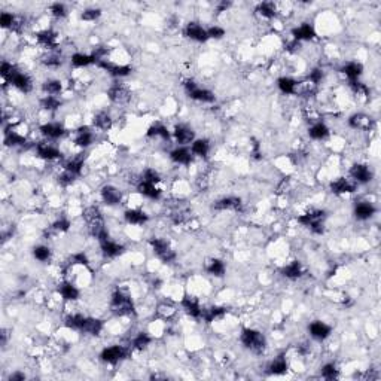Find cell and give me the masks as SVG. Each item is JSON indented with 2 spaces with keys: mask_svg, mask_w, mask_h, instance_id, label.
I'll return each mask as SVG.
<instances>
[{
  "mask_svg": "<svg viewBox=\"0 0 381 381\" xmlns=\"http://www.w3.org/2000/svg\"><path fill=\"white\" fill-rule=\"evenodd\" d=\"M240 341L247 350H250L252 353H256V354H261L266 347V340H265L264 334L256 329H250V328L243 329V332L240 335Z\"/></svg>",
  "mask_w": 381,
  "mask_h": 381,
  "instance_id": "cell-1",
  "label": "cell"
},
{
  "mask_svg": "<svg viewBox=\"0 0 381 381\" xmlns=\"http://www.w3.org/2000/svg\"><path fill=\"white\" fill-rule=\"evenodd\" d=\"M111 308L118 316L131 314L134 311V305H133V299H131L130 293L122 289H118L117 292H114L112 299H111Z\"/></svg>",
  "mask_w": 381,
  "mask_h": 381,
  "instance_id": "cell-2",
  "label": "cell"
},
{
  "mask_svg": "<svg viewBox=\"0 0 381 381\" xmlns=\"http://www.w3.org/2000/svg\"><path fill=\"white\" fill-rule=\"evenodd\" d=\"M323 221H324V211L323 210H311L308 213H304L298 216V222L307 228H310L314 234L323 233Z\"/></svg>",
  "mask_w": 381,
  "mask_h": 381,
  "instance_id": "cell-3",
  "label": "cell"
},
{
  "mask_svg": "<svg viewBox=\"0 0 381 381\" xmlns=\"http://www.w3.org/2000/svg\"><path fill=\"white\" fill-rule=\"evenodd\" d=\"M149 244L153 250V253L162 261V262H173L176 259V252L170 246V243L164 238H150Z\"/></svg>",
  "mask_w": 381,
  "mask_h": 381,
  "instance_id": "cell-4",
  "label": "cell"
},
{
  "mask_svg": "<svg viewBox=\"0 0 381 381\" xmlns=\"http://www.w3.org/2000/svg\"><path fill=\"white\" fill-rule=\"evenodd\" d=\"M128 354V350L122 346H111V347H106L101 354H100V359L106 363H111V365H115L118 362H121L122 359H125Z\"/></svg>",
  "mask_w": 381,
  "mask_h": 381,
  "instance_id": "cell-5",
  "label": "cell"
},
{
  "mask_svg": "<svg viewBox=\"0 0 381 381\" xmlns=\"http://www.w3.org/2000/svg\"><path fill=\"white\" fill-rule=\"evenodd\" d=\"M6 82L11 84L12 87H15L18 91L26 92V94L33 89V82H31L30 76L26 75V73H23V72H20L18 69H15V70L12 72V75L6 79Z\"/></svg>",
  "mask_w": 381,
  "mask_h": 381,
  "instance_id": "cell-6",
  "label": "cell"
},
{
  "mask_svg": "<svg viewBox=\"0 0 381 381\" xmlns=\"http://www.w3.org/2000/svg\"><path fill=\"white\" fill-rule=\"evenodd\" d=\"M308 332L310 335L314 338V340H319V341H323L326 340L331 332H332V328L329 324H326L324 322H320V320H316V322H311L310 326H308Z\"/></svg>",
  "mask_w": 381,
  "mask_h": 381,
  "instance_id": "cell-7",
  "label": "cell"
},
{
  "mask_svg": "<svg viewBox=\"0 0 381 381\" xmlns=\"http://www.w3.org/2000/svg\"><path fill=\"white\" fill-rule=\"evenodd\" d=\"M100 195L107 205H118L122 201V192L114 185H104L100 191Z\"/></svg>",
  "mask_w": 381,
  "mask_h": 381,
  "instance_id": "cell-8",
  "label": "cell"
},
{
  "mask_svg": "<svg viewBox=\"0 0 381 381\" xmlns=\"http://www.w3.org/2000/svg\"><path fill=\"white\" fill-rule=\"evenodd\" d=\"M372 172L368 166L365 164H354L350 169V177L353 179L354 183H368L372 180Z\"/></svg>",
  "mask_w": 381,
  "mask_h": 381,
  "instance_id": "cell-9",
  "label": "cell"
},
{
  "mask_svg": "<svg viewBox=\"0 0 381 381\" xmlns=\"http://www.w3.org/2000/svg\"><path fill=\"white\" fill-rule=\"evenodd\" d=\"M36 152H37V156L45 159V161H54V159L61 158V152L56 146H52L51 143H46V142L37 143L36 145Z\"/></svg>",
  "mask_w": 381,
  "mask_h": 381,
  "instance_id": "cell-10",
  "label": "cell"
},
{
  "mask_svg": "<svg viewBox=\"0 0 381 381\" xmlns=\"http://www.w3.org/2000/svg\"><path fill=\"white\" fill-rule=\"evenodd\" d=\"M39 131L46 139H51V140H57V139H60L66 134V130L60 122H46V124L39 127Z\"/></svg>",
  "mask_w": 381,
  "mask_h": 381,
  "instance_id": "cell-11",
  "label": "cell"
},
{
  "mask_svg": "<svg viewBox=\"0 0 381 381\" xmlns=\"http://www.w3.org/2000/svg\"><path fill=\"white\" fill-rule=\"evenodd\" d=\"M107 95H109V98H111L117 104H124V103H127L130 100V91L122 84H117V85L109 88Z\"/></svg>",
  "mask_w": 381,
  "mask_h": 381,
  "instance_id": "cell-12",
  "label": "cell"
},
{
  "mask_svg": "<svg viewBox=\"0 0 381 381\" xmlns=\"http://www.w3.org/2000/svg\"><path fill=\"white\" fill-rule=\"evenodd\" d=\"M98 67L104 69L106 72H109L112 76L115 78H124V76H128L131 73V67L130 66H119V64H114L111 61L107 60H101L97 63Z\"/></svg>",
  "mask_w": 381,
  "mask_h": 381,
  "instance_id": "cell-13",
  "label": "cell"
},
{
  "mask_svg": "<svg viewBox=\"0 0 381 381\" xmlns=\"http://www.w3.org/2000/svg\"><path fill=\"white\" fill-rule=\"evenodd\" d=\"M185 36L195 42H205L208 39V33L204 27L197 23H189L185 29Z\"/></svg>",
  "mask_w": 381,
  "mask_h": 381,
  "instance_id": "cell-14",
  "label": "cell"
},
{
  "mask_svg": "<svg viewBox=\"0 0 381 381\" xmlns=\"http://www.w3.org/2000/svg\"><path fill=\"white\" fill-rule=\"evenodd\" d=\"M173 134H175L176 142L182 146L189 145L195 140V134H194L192 128H189L188 125H176Z\"/></svg>",
  "mask_w": 381,
  "mask_h": 381,
  "instance_id": "cell-15",
  "label": "cell"
},
{
  "mask_svg": "<svg viewBox=\"0 0 381 381\" xmlns=\"http://www.w3.org/2000/svg\"><path fill=\"white\" fill-rule=\"evenodd\" d=\"M100 247H101V252H103V255L106 258H117L124 250L122 244H119V243H117V241H114L111 238H107L104 241H100Z\"/></svg>",
  "mask_w": 381,
  "mask_h": 381,
  "instance_id": "cell-16",
  "label": "cell"
},
{
  "mask_svg": "<svg viewBox=\"0 0 381 381\" xmlns=\"http://www.w3.org/2000/svg\"><path fill=\"white\" fill-rule=\"evenodd\" d=\"M375 211H377V208L371 203H368V201H359L354 205V216H356V219H359V221L369 219V217H372L375 214Z\"/></svg>",
  "mask_w": 381,
  "mask_h": 381,
  "instance_id": "cell-17",
  "label": "cell"
},
{
  "mask_svg": "<svg viewBox=\"0 0 381 381\" xmlns=\"http://www.w3.org/2000/svg\"><path fill=\"white\" fill-rule=\"evenodd\" d=\"M331 189L334 194H352L356 191V183L346 177H338L331 183Z\"/></svg>",
  "mask_w": 381,
  "mask_h": 381,
  "instance_id": "cell-18",
  "label": "cell"
},
{
  "mask_svg": "<svg viewBox=\"0 0 381 381\" xmlns=\"http://www.w3.org/2000/svg\"><path fill=\"white\" fill-rule=\"evenodd\" d=\"M349 125L354 130H360V131H368L372 127V119L363 114H356L353 117H350L349 119Z\"/></svg>",
  "mask_w": 381,
  "mask_h": 381,
  "instance_id": "cell-19",
  "label": "cell"
},
{
  "mask_svg": "<svg viewBox=\"0 0 381 381\" xmlns=\"http://www.w3.org/2000/svg\"><path fill=\"white\" fill-rule=\"evenodd\" d=\"M170 158L173 162H176V164H180V166H188L191 164L192 161V152L186 147H176L175 150H172L170 153Z\"/></svg>",
  "mask_w": 381,
  "mask_h": 381,
  "instance_id": "cell-20",
  "label": "cell"
},
{
  "mask_svg": "<svg viewBox=\"0 0 381 381\" xmlns=\"http://www.w3.org/2000/svg\"><path fill=\"white\" fill-rule=\"evenodd\" d=\"M292 34L295 37V42H301V40H311L316 36V31H314L313 26H310L308 23H304L299 27L293 29Z\"/></svg>",
  "mask_w": 381,
  "mask_h": 381,
  "instance_id": "cell-21",
  "label": "cell"
},
{
  "mask_svg": "<svg viewBox=\"0 0 381 381\" xmlns=\"http://www.w3.org/2000/svg\"><path fill=\"white\" fill-rule=\"evenodd\" d=\"M137 191L149 200H159L161 198V191L153 183H149V182H145V180L139 182Z\"/></svg>",
  "mask_w": 381,
  "mask_h": 381,
  "instance_id": "cell-22",
  "label": "cell"
},
{
  "mask_svg": "<svg viewBox=\"0 0 381 381\" xmlns=\"http://www.w3.org/2000/svg\"><path fill=\"white\" fill-rule=\"evenodd\" d=\"M182 307H183V310H185L189 316H192V317H195V319H201L203 308L200 307V304H198V301H197L195 298H192V296H185V298L182 299Z\"/></svg>",
  "mask_w": 381,
  "mask_h": 381,
  "instance_id": "cell-23",
  "label": "cell"
},
{
  "mask_svg": "<svg viewBox=\"0 0 381 381\" xmlns=\"http://www.w3.org/2000/svg\"><path fill=\"white\" fill-rule=\"evenodd\" d=\"M213 207L216 210H238L241 207V200L237 197H225L217 200Z\"/></svg>",
  "mask_w": 381,
  "mask_h": 381,
  "instance_id": "cell-24",
  "label": "cell"
},
{
  "mask_svg": "<svg viewBox=\"0 0 381 381\" xmlns=\"http://www.w3.org/2000/svg\"><path fill=\"white\" fill-rule=\"evenodd\" d=\"M308 136L313 139V140H324L326 137L329 136V128L326 124L317 121L314 122L310 128H308Z\"/></svg>",
  "mask_w": 381,
  "mask_h": 381,
  "instance_id": "cell-25",
  "label": "cell"
},
{
  "mask_svg": "<svg viewBox=\"0 0 381 381\" xmlns=\"http://www.w3.org/2000/svg\"><path fill=\"white\" fill-rule=\"evenodd\" d=\"M94 142V134L88 127H81L76 131V137H75V143L81 147H88L89 145H92Z\"/></svg>",
  "mask_w": 381,
  "mask_h": 381,
  "instance_id": "cell-26",
  "label": "cell"
},
{
  "mask_svg": "<svg viewBox=\"0 0 381 381\" xmlns=\"http://www.w3.org/2000/svg\"><path fill=\"white\" fill-rule=\"evenodd\" d=\"M103 329V322L94 317H85L84 326H82V331L84 334H89V335H98Z\"/></svg>",
  "mask_w": 381,
  "mask_h": 381,
  "instance_id": "cell-27",
  "label": "cell"
},
{
  "mask_svg": "<svg viewBox=\"0 0 381 381\" xmlns=\"http://www.w3.org/2000/svg\"><path fill=\"white\" fill-rule=\"evenodd\" d=\"M288 368L289 366H288L286 357L285 356H279V357H276L273 362L268 365V374H271V375H283V374L288 372Z\"/></svg>",
  "mask_w": 381,
  "mask_h": 381,
  "instance_id": "cell-28",
  "label": "cell"
},
{
  "mask_svg": "<svg viewBox=\"0 0 381 381\" xmlns=\"http://www.w3.org/2000/svg\"><path fill=\"white\" fill-rule=\"evenodd\" d=\"M188 95L192 98V100H197V101H201V103H213L216 100L214 94L210 91V89H205V88H194L191 92H188Z\"/></svg>",
  "mask_w": 381,
  "mask_h": 381,
  "instance_id": "cell-29",
  "label": "cell"
},
{
  "mask_svg": "<svg viewBox=\"0 0 381 381\" xmlns=\"http://www.w3.org/2000/svg\"><path fill=\"white\" fill-rule=\"evenodd\" d=\"M124 217H125V221L131 225H143V224L147 222V214L142 210H134V208L127 210Z\"/></svg>",
  "mask_w": 381,
  "mask_h": 381,
  "instance_id": "cell-30",
  "label": "cell"
},
{
  "mask_svg": "<svg viewBox=\"0 0 381 381\" xmlns=\"http://www.w3.org/2000/svg\"><path fill=\"white\" fill-rule=\"evenodd\" d=\"M59 292L63 296V299H66V301H76L79 298V289L69 282L61 283L59 286Z\"/></svg>",
  "mask_w": 381,
  "mask_h": 381,
  "instance_id": "cell-31",
  "label": "cell"
},
{
  "mask_svg": "<svg viewBox=\"0 0 381 381\" xmlns=\"http://www.w3.org/2000/svg\"><path fill=\"white\" fill-rule=\"evenodd\" d=\"M256 12L259 17H262L265 20H273L277 15V8L273 2H262L258 5Z\"/></svg>",
  "mask_w": 381,
  "mask_h": 381,
  "instance_id": "cell-32",
  "label": "cell"
},
{
  "mask_svg": "<svg viewBox=\"0 0 381 381\" xmlns=\"http://www.w3.org/2000/svg\"><path fill=\"white\" fill-rule=\"evenodd\" d=\"M341 72H343V73L350 79V82H353V81H357V78L362 75L363 67H362V64H360V63H357V61H352V63H347L346 66H343Z\"/></svg>",
  "mask_w": 381,
  "mask_h": 381,
  "instance_id": "cell-33",
  "label": "cell"
},
{
  "mask_svg": "<svg viewBox=\"0 0 381 381\" xmlns=\"http://www.w3.org/2000/svg\"><path fill=\"white\" fill-rule=\"evenodd\" d=\"M57 33L52 30H43L40 33H37V42L40 45H43L45 48H54L57 45Z\"/></svg>",
  "mask_w": 381,
  "mask_h": 381,
  "instance_id": "cell-34",
  "label": "cell"
},
{
  "mask_svg": "<svg viewBox=\"0 0 381 381\" xmlns=\"http://www.w3.org/2000/svg\"><path fill=\"white\" fill-rule=\"evenodd\" d=\"M282 273H283L285 277H288L291 280H296L302 276V266L298 261H293L282 269Z\"/></svg>",
  "mask_w": 381,
  "mask_h": 381,
  "instance_id": "cell-35",
  "label": "cell"
},
{
  "mask_svg": "<svg viewBox=\"0 0 381 381\" xmlns=\"http://www.w3.org/2000/svg\"><path fill=\"white\" fill-rule=\"evenodd\" d=\"M207 273L210 276H214V277H224L225 276V264L221 261V259H211L208 264H207Z\"/></svg>",
  "mask_w": 381,
  "mask_h": 381,
  "instance_id": "cell-36",
  "label": "cell"
},
{
  "mask_svg": "<svg viewBox=\"0 0 381 381\" xmlns=\"http://www.w3.org/2000/svg\"><path fill=\"white\" fill-rule=\"evenodd\" d=\"M70 61H72V64H73L75 67H87V66H89V64L97 63L92 54H91V56H88V54H81V52L73 54L72 59H70Z\"/></svg>",
  "mask_w": 381,
  "mask_h": 381,
  "instance_id": "cell-37",
  "label": "cell"
},
{
  "mask_svg": "<svg viewBox=\"0 0 381 381\" xmlns=\"http://www.w3.org/2000/svg\"><path fill=\"white\" fill-rule=\"evenodd\" d=\"M92 124H94L95 128L103 130V131H107L109 128L112 127V118H111V115H109L107 112H98V114L94 117Z\"/></svg>",
  "mask_w": 381,
  "mask_h": 381,
  "instance_id": "cell-38",
  "label": "cell"
},
{
  "mask_svg": "<svg viewBox=\"0 0 381 381\" xmlns=\"http://www.w3.org/2000/svg\"><path fill=\"white\" fill-rule=\"evenodd\" d=\"M277 85H279V89L283 92V94H296V89H298V82L293 81L292 78H280L277 81Z\"/></svg>",
  "mask_w": 381,
  "mask_h": 381,
  "instance_id": "cell-39",
  "label": "cell"
},
{
  "mask_svg": "<svg viewBox=\"0 0 381 381\" xmlns=\"http://www.w3.org/2000/svg\"><path fill=\"white\" fill-rule=\"evenodd\" d=\"M210 150V143L205 139H195L191 146V152L197 156H205Z\"/></svg>",
  "mask_w": 381,
  "mask_h": 381,
  "instance_id": "cell-40",
  "label": "cell"
},
{
  "mask_svg": "<svg viewBox=\"0 0 381 381\" xmlns=\"http://www.w3.org/2000/svg\"><path fill=\"white\" fill-rule=\"evenodd\" d=\"M40 106L45 109V111L54 112V111H57V109L61 107V100L57 95H45L40 100Z\"/></svg>",
  "mask_w": 381,
  "mask_h": 381,
  "instance_id": "cell-41",
  "label": "cell"
},
{
  "mask_svg": "<svg viewBox=\"0 0 381 381\" xmlns=\"http://www.w3.org/2000/svg\"><path fill=\"white\" fill-rule=\"evenodd\" d=\"M84 322H85V317L82 314H78V313L69 314L66 317V326L70 329H73V331H82Z\"/></svg>",
  "mask_w": 381,
  "mask_h": 381,
  "instance_id": "cell-42",
  "label": "cell"
},
{
  "mask_svg": "<svg viewBox=\"0 0 381 381\" xmlns=\"http://www.w3.org/2000/svg\"><path fill=\"white\" fill-rule=\"evenodd\" d=\"M225 313H227V310H225L224 307H211V308L203 310L201 319L205 320L207 323H210V322H213V320L217 319V317H222Z\"/></svg>",
  "mask_w": 381,
  "mask_h": 381,
  "instance_id": "cell-43",
  "label": "cell"
},
{
  "mask_svg": "<svg viewBox=\"0 0 381 381\" xmlns=\"http://www.w3.org/2000/svg\"><path fill=\"white\" fill-rule=\"evenodd\" d=\"M42 89L46 95H59L63 89V85L60 81H56V79H49L46 82H43L42 85Z\"/></svg>",
  "mask_w": 381,
  "mask_h": 381,
  "instance_id": "cell-44",
  "label": "cell"
},
{
  "mask_svg": "<svg viewBox=\"0 0 381 381\" xmlns=\"http://www.w3.org/2000/svg\"><path fill=\"white\" fill-rule=\"evenodd\" d=\"M82 167H84V159L81 156H75V158H72L66 162L64 170L73 173L75 176H79L82 173Z\"/></svg>",
  "mask_w": 381,
  "mask_h": 381,
  "instance_id": "cell-45",
  "label": "cell"
},
{
  "mask_svg": "<svg viewBox=\"0 0 381 381\" xmlns=\"http://www.w3.org/2000/svg\"><path fill=\"white\" fill-rule=\"evenodd\" d=\"M147 136H149V137H162V139H166V140L170 139L169 130H167L164 125H162V124H155V125H152V127L147 130Z\"/></svg>",
  "mask_w": 381,
  "mask_h": 381,
  "instance_id": "cell-46",
  "label": "cell"
},
{
  "mask_svg": "<svg viewBox=\"0 0 381 381\" xmlns=\"http://www.w3.org/2000/svg\"><path fill=\"white\" fill-rule=\"evenodd\" d=\"M320 374L326 380H335L340 375V371L337 369L335 363H324L320 369Z\"/></svg>",
  "mask_w": 381,
  "mask_h": 381,
  "instance_id": "cell-47",
  "label": "cell"
},
{
  "mask_svg": "<svg viewBox=\"0 0 381 381\" xmlns=\"http://www.w3.org/2000/svg\"><path fill=\"white\" fill-rule=\"evenodd\" d=\"M5 143L8 146H21L26 143V137L15 133V131H6L5 134Z\"/></svg>",
  "mask_w": 381,
  "mask_h": 381,
  "instance_id": "cell-48",
  "label": "cell"
},
{
  "mask_svg": "<svg viewBox=\"0 0 381 381\" xmlns=\"http://www.w3.org/2000/svg\"><path fill=\"white\" fill-rule=\"evenodd\" d=\"M33 256L40 262H46L51 259V249L48 246H36L33 249Z\"/></svg>",
  "mask_w": 381,
  "mask_h": 381,
  "instance_id": "cell-49",
  "label": "cell"
},
{
  "mask_svg": "<svg viewBox=\"0 0 381 381\" xmlns=\"http://www.w3.org/2000/svg\"><path fill=\"white\" fill-rule=\"evenodd\" d=\"M150 337L147 335V334H145V332H140L134 340H133V349H136V350H143V349H146L149 344H150Z\"/></svg>",
  "mask_w": 381,
  "mask_h": 381,
  "instance_id": "cell-50",
  "label": "cell"
},
{
  "mask_svg": "<svg viewBox=\"0 0 381 381\" xmlns=\"http://www.w3.org/2000/svg\"><path fill=\"white\" fill-rule=\"evenodd\" d=\"M49 11H51L52 17H56V18H64L67 15V8L63 3H52Z\"/></svg>",
  "mask_w": 381,
  "mask_h": 381,
  "instance_id": "cell-51",
  "label": "cell"
},
{
  "mask_svg": "<svg viewBox=\"0 0 381 381\" xmlns=\"http://www.w3.org/2000/svg\"><path fill=\"white\" fill-rule=\"evenodd\" d=\"M43 64L48 67H52V69H57L63 64V61H61V57L57 56V54H51V56H46L43 59Z\"/></svg>",
  "mask_w": 381,
  "mask_h": 381,
  "instance_id": "cell-52",
  "label": "cell"
},
{
  "mask_svg": "<svg viewBox=\"0 0 381 381\" xmlns=\"http://www.w3.org/2000/svg\"><path fill=\"white\" fill-rule=\"evenodd\" d=\"M142 180L156 185V183L161 180V177H159V173H158L156 170H153V169H146L145 173H143V179H142Z\"/></svg>",
  "mask_w": 381,
  "mask_h": 381,
  "instance_id": "cell-53",
  "label": "cell"
},
{
  "mask_svg": "<svg viewBox=\"0 0 381 381\" xmlns=\"http://www.w3.org/2000/svg\"><path fill=\"white\" fill-rule=\"evenodd\" d=\"M100 15H101V11H100V9L91 8V9H85V11L81 14V18H82L84 21H95Z\"/></svg>",
  "mask_w": 381,
  "mask_h": 381,
  "instance_id": "cell-54",
  "label": "cell"
},
{
  "mask_svg": "<svg viewBox=\"0 0 381 381\" xmlns=\"http://www.w3.org/2000/svg\"><path fill=\"white\" fill-rule=\"evenodd\" d=\"M69 228H70V222L67 219H64V217H61V219L52 224V230L56 233H66V231H69Z\"/></svg>",
  "mask_w": 381,
  "mask_h": 381,
  "instance_id": "cell-55",
  "label": "cell"
},
{
  "mask_svg": "<svg viewBox=\"0 0 381 381\" xmlns=\"http://www.w3.org/2000/svg\"><path fill=\"white\" fill-rule=\"evenodd\" d=\"M76 177H78V176H75L73 173H70V172L64 170V173L59 176V183H60V185H63V186H69V185H72V183L75 182V179H76Z\"/></svg>",
  "mask_w": 381,
  "mask_h": 381,
  "instance_id": "cell-56",
  "label": "cell"
},
{
  "mask_svg": "<svg viewBox=\"0 0 381 381\" xmlns=\"http://www.w3.org/2000/svg\"><path fill=\"white\" fill-rule=\"evenodd\" d=\"M322 79H323V70H322V69H314V70H311L310 75H308V82L313 84L314 87L319 85V84L322 82Z\"/></svg>",
  "mask_w": 381,
  "mask_h": 381,
  "instance_id": "cell-57",
  "label": "cell"
},
{
  "mask_svg": "<svg viewBox=\"0 0 381 381\" xmlns=\"http://www.w3.org/2000/svg\"><path fill=\"white\" fill-rule=\"evenodd\" d=\"M207 33H208V37H211V39H222L225 36V30L222 27H219V26L210 27L207 30Z\"/></svg>",
  "mask_w": 381,
  "mask_h": 381,
  "instance_id": "cell-58",
  "label": "cell"
},
{
  "mask_svg": "<svg viewBox=\"0 0 381 381\" xmlns=\"http://www.w3.org/2000/svg\"><path fill=\"white\" fill-rule=\"evenodd\" d=\"M72 259H73V262H75V264L88 265V258H87V255H85L84 252H79V253L73 255V256H72Z\"/></svg>",
  "mask_w": 381,
  "mask_h": 381,
  "instance_id": "cell-59",
  "label": "cell"
},
{
  "mask_svg": "<svg viewBox=\"0 0 381 381\" xmlns=\"http://www.w3.org/2000/svg\"><path fill=\"white\" fill-rule=\"evenodd\" d=\"M9 380H11V381H24V380H26V375H24V372H15V374H12V375L9 377Z\"/></svg>",
  "mask_w": 381,
  "mask_h": 381,
  "instance_id": "cell-60",
  "label": "cell"
}]
</instances>
